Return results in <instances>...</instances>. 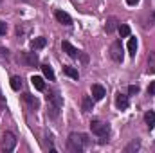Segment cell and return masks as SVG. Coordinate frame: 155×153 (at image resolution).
<instances>
[{
	"label": "cell",
	"mask_w": 155,
	"mask_h": 153,
	"mask_svg": "<svg viewBox=\"0 0 155 153\" xmlns=\"http://www.w3.org/2000/svg\"><path fill=\"white\" fill-rule=\"evenodd\" d=\"M63 72H65V74H67V76L69 77H72V79H79V72H78L76 69H74V67H71V65H65V67H63Z\"/></svg>",
	"instance_id": "cell-20"
},
{
	"label": "cell",
	"mask_w": 155,
	"mask_h": 153,
	"mask_svg": "<svg viewBox=\"0 0 155 153\" xmlns=\"http://www.w3.org/2000/svg\"><path fill=\"white\" fill-rule=\"evenodd\" d=\"M22 85H24V83H22V77L20 76H13L11 77V88H13V90L18 92V90L22 88Z\"/></svg>",
	"instance_id": "cell-23"
},
{
	"label": "cell",
	"mask_w": 155,
	"mask_h": 153,
	"mask_svg": "<svg viewBox=\"0 0 155 153\" xmlns=\"http://www.w3.org/2000/svg\"><path fill=\"white\" fill-rule=\"evenodd\" d=\"M31 83H33V86H35L36 90H40V92L45 90V81H43L41 76H33L31 77Z\"/></svg>",
	"instance_id": "cell-16"
},
{
	"label": "cell",
	"mask_w": 155,
	"mask_h": 153,
	"mask_svg": "<svg viewBox=\"0 0 155 153\" xmlns=\"http://www.w3.org/2000/svg\"><path fill=\"white\" fill-rule=\"evenodd\" d=\"M16 148V135L13 133V132H4V135H2V151L4 153H9L13 151Z\"/></svg>",
	"instance_id": "cell-6"
},
{
	"label": "cell",
	"mask_w": 155,
	"mask_h": 153,
	"mask_svg": "<svg viewBox=\"0 0 155 153\" xmlns=\"http://www.w3.org/2000/svg\"><path fill=\"white\" fill-rule=\"evenodd\" d=\"M88 142H90L88 135L72 132V133L69 135V139H67V148H69V151H72V153H81L85 148H87Z\"/></svg>",
	"instance_id": "cell-1"
},
{
	"label": "cell",
	"mask_w": 155,
	"mask_h": 153,
	"mask_svg": "<svg viewBox=\"0 0 155 153\" xmlns=\"http://www.w3.org/2000/svg\"><path fill=\"white\" fill-rule=\"evenodd\" d=\"M61 49H63V52H67L71 58H74V60H81L83 63H87L88 61V56L87 54H83L79 49H76L71 41H61Z\"/></svg>",
	"instance_id": "cell-4"
},
{
	"label": "cell",
	"mask_w": 155,
	"mask_h": 153,
	"mask_svg": "<svg viewBox=\"0 0 155 153\" xmlns=\"http://www.w3.org/2000/svg\"><path fill=\"white\" fill-rule=\"evenodd\" d=\"M45 139H47V148H49L51 151H56V148H54V144H52V135H51V133H45Z\"/></svg>",
	"instance_id": "cell-24"
},
{
	"label": "cell",
	"mask_w": 155,
	"mask_h": 153,
	"mask_svg": "<svg viewBox=\"0 0 155 153\" xmlns=\"http://www.w3.org/2000/svg\"><path fill=\"white\" fill-rule=\"evenodd\" d=\"M152 16H153V20H155V11H153V15H152Z\"/></svg>",
	"instance_id": "cell-30"
},
{
	"label": "cell",
	"mask_w": 155,
	"mask_h": 153,
	"mask_svg": "<svg viewBox=\"0 0 155 153\" xmlns=\"http://www.w3.org/2000/svg\"><path fill=\"white\" fill-rule=\"evenodd\" d=\"M5 33H7V24H5V22H2V20H0V36H4V34H5Z\"/></svg>",
	"instance_id": "cell-26"
},
{
	"label": "cell",
	"mask_w": 155,
	"mask_h": 153,
	"mask_svg": "<svg viewBox=\"0 0 155 153\" xmlns=\"http://www.w3.org/2000/svg\"><path fill=\"white\" fill-rule=\"evenodd\" d=\"M54 18H56L61 25H72V18H71V15L65 13V11H61V9H56V11H54Z\"/></svg>",
	"instance_id": "cell-8"
},
{
	"label": "cell",
	"mask_w": 155,
	"mask_h": 153,
	"mask_svg": "<svg viewBox=\"0 0 155 153\" xmlns=\"http://www.w3.org/2000/svg\"><path fill=\"white\" fill-rule=\"evenodd\" d=\"M81 108H83V112H90V110L94 108V97L83 96V99H81Z\"/></svg>",
	"instance_id": "cell-14"
},
{
	"label": "cell",
	"mask_w": 155,
	"mask_h": 153,
	"mask_svg": "<svg viewBox=\"0 0 155 153\" xmlns=\"http://www.w3.org/2000/svg\"><path fill=\"white\" fill-rule=\"evenodd\" d=\"M128 94H130V96H137V94H139V86H137V85H130V86H128Z\"/></svg>",
	"instance_id": "cell-25"
},
{
	"label": "cell",
	"mask_w": 155,
	"mask_h": 153,
	"mask_svg": "<svg viewBox=\"0 0 155 153\" xmlns=\"http://www.w3.org/2000/svg\"><path fill=\"white\" fill-rule=\"evenodd\" d=\"M108 52H110L112 61H116V63H123V60H124V50H123V43H121V40L112 41Z\"/></svg>",
	"instance_id": "cell-7"
},
{
	"label": "cell",
	"mask_w": 155,
	"mask_h": 153,
	"mask_svg": "<svg viewBox=\"0 0 155 153\" xmlns=\"http://www.w3.org/2000/svg\"><path fill=\"white\" fill-rule=\"evenodd\" d=\"M107 96V90H105V86L103 85H92V97H94V101H101L103 97Z\"/></svg>",
	"instance_id": "cell-9"
},
{
	"label": "cell",
	"mask_w": 155,
	"mask_h": 153,
	"mask_svg": "<svg viewBox=\"0 0 155 153\" xmlns=\"http://www.w3.org/2000/svg\"><path fill=\"white\" fill-rule=\"evenodd\" d=\"M18 61L25 67H38L40 63V58L36 52H27V50H22L18 54Z\"/></svg>",
	"instance_id": "cell-5"
},
{
	"label": "cell",
	"mask_w": 155,
	"mask_h": 153,
	"mask_svg": "<svg viewBox=\"0 0 155 153\" xmlns=\"http://www.w3.org/2000/svg\"><path fill=\"white\" fill-rule=\"evenodd\" d=\"M144 122H146L148 130H153L155 128V112L153 110H150V112L144 114Z\"/></svg>",
	"instance_id": "cell-17"
},
{
	"label": "cell",
	"mask_w": 155,
	"mask_h": 153,
	"mask_svg": "<svg viewBox=\"0 0 155 153\" xmlns=\"http://www.w3.org/2000/svg\"><path fill=\"white\" fill-rule=\"evenodd\" d=\"M40 69H41V72H43V76L47 77L49 81H56V74H54V70H52V67H51L49 63H45V65H41Z\"/></svg>",
	"instance_id": "cell-15"
},
{
	"label": "cell",
	"mask_w": 155,
	"mask_h": 153,
	"mask_svg": "<svg viewBox=\"0 0 155 153\" xmlns=\"http://www.w3.org/2000/svg\"><path fill=\"white\" fill-rule=\"evenodd\" d=\"M22 2H29V0H22Z\"/></svg>",
	"instance_id": "cell-31"
},
{
	"label": "cell",
	"mask_w": 155,
	"mask_h": 153,
	"mask_svg": "<svg viewBox=\"0 0 155 153\" xmlns=\"http://www.w3.org/2000/svg\"><path fill=\"white\" fill-rule=\"evenodd\" d=\"M117 27H119V20H117L116 16H110V18L107 20V24H105V33H107V34H112Z\"/></svg>",
	"instance_id": "cell-11"
},
{
	"label": "cell",
	"mask_w": 155,
	"mask_h": 153,
	"mask_svg": "<svg viewBox=\"0 0 155 153\" xmlns=\"http://www.w3.org/2000/svg\"><path fill=\"white\" fill-rule=\"evenodd\" d=\"M146 72L148 74H155V50H152L146 56Z\"/></svg>",
	"instance_id": "cell-13"
},
{
	"label": "cell",
	"mask_w": 155,
	"mask_h": 153,
	"mask_svg": "<svg viewBox=\"0 0 155 153\" xmlns=\"http://www.w3.org/2000/svg\"><path fill=\"white\" fill-rule=\"evenodd\" d=\"M47 45V40L43 38V36H40V38H35L31 41V49L33 50H40V49H43Z\"/></svg>",
	"instance_id": "cell-19"
},
{
	"label": "cell",
	"mask_w": 155,
	"mask_h": 153,
	"mask_svg": "<svg viewBox=\"0 0 155 153\" xmlns=\"http://www.w3.org/2000/svg\"><path fill=\"white\" fill-rule=\"evenodd\" d=\"M0 58H5L7 60L9 58V50L7 49H0Z\"/></svg>",
	"instance_id": "cell-28"
},
{
	"label": "cell",
	"mask_w": 155,
	"mask_h": 153,
	"mask_svg": "<svg viewBox=\"0 0 155 153\" xmlns=\"http://www.w3.org/2000/svg\"><path fill=\"white\" fill-rule=\"evenodd\" d=\"M139 150H141V141L139 139H134L130 144H126L124 153H134V151H139Z\"/></svg>",
	"instance_id": "cell-18"
},
{
	"label": "cell",
	"mask_w": 155,
	"mask_h": 153,
	"mask_svg": "<svg viewBox=\"0 0 155 153\" xmlns=\"http://www.w3.org/2000/svg\"><path fill=\"white\" fill-rule=\"evenodd\" d=\"M148 94H150V96H155V81L150 83V86H148Z\"/></svg>",
	"instance_id": "cell-27"
},
{
	"label": "cell",
	"mask_w": 155,
	"mask_h": 153,
	"mask_svg": "<svg viewBox=\"0 0 155 153\" xmlns=\"http://www.w3.org/2000/svg\"><path fill=\"white\" fill-rule=\"evenodd\" d=\"M135 52H137V38H130L128 40V54L135 56Z\"/></svg>",
	"instance_id": "cell-22"
},
{
	"label": "cell",
	"mask_w": 155,
	"mask_h": 153,
	"mask_svg": "<svg viewBox=\"0 0 155 153\" xmlns=\"http://www.w3.org/2000/svg\"><path fill=\"white\" fill-rule=\"evenodd\" d=\"M139 2H141V0H126V5H130V7H132V5H137Z\"/></svg>",
	"instance_id": "cell-29"
},
{
	"label": "cell",
	"mask_w": 155,
	"mask_h": 153,
	"mask_svg": "<svg viewBox=\"0 0 155 153\" xmlns=\"http://www.w3.org/2000/svg\"><path fill=\"white\" fill-rule=\"evenodd\" d=\"M0 4H2V0H0Z\"/></svg>",
	"instance_id": "cell-32"
},
{
	"label": "cell",
	"mask_w": 155,
	"mask_h": 153,
	"mask_svg": "<svg viewBox=\"0 0 155 153\" xmlns=\"http://www.w3.org/2000/svg\"><path fill=\"white\" fill-rule=\"evenodd\" d=\"M90 130H92V133L99 139L101 144H105V142L108 141V137H110V124L105 122V121L92 119V121H90Z\"/></svg>",
	"instance_id": "cell-3"
},
{
	"label": "cell",
	"mask_w": 155,
	"mask_h": 153,
	"mask_svg": "<svg viewBox=\"0 0 155 153\" xmlns=\"http://www.w3.org/2000/svg\"><path fill=\"white\" fill-rule=\"evenodd\" d=\"M116 106L119 108V110H126L128 106H130V99H128V96L126 94H117L116 96Z\"/></svg>",
	"instance_id": "cell-10"
},
{
	"label": "cell",
	"mask_w": 155,
	"mask_h": 153,
	"mask_svg": "<svg viewBox=\"0 0 155 153\" xmlns=\"http://www.w3.org/2000/svg\"><path fill=\"white\" fill-rule=\"evenodd\" d=\"M61 106H63V99H61V96H60L56 90L49 92V94H47V115H49L51 119H58Z\"/></svg>",
	"instance_id": "cell-2"
},
{
	"label": "cell",
	"mask_w": 155,
	"mask_h": 153,
	"mask_svg": "<svg viewBox=\"0 0 155 153\" xmlns=\"http://www.w3.org/2000/svg\"><path fill=\"white\" fill-rule=\"evenodd\" d=\"M117 31H119V36L121 38H128L130 36V25L128 24H119Z\"/></svg>",
	"instance_id": "cell-21"
},
{
	"label": "cell",
	"mask_w": 155,
	"mask_h": 153,
	"mask_svg": "<svg viewBox=\"0 0 155 153\" xmlns=\"http://www.w3.org/2000/svg\"><path fill=\"white\" fill-rule=\"evenodd\" d=\"M22 97H24V101L29 105V108H31V110H38V106H40L38 97H35L33 94H24Z\"/></svg>",
	"instance_id": "cell-12"
}]
</instances>
